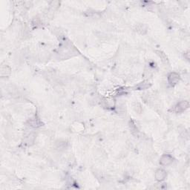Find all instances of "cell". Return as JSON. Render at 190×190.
Listing matches in <instances>:
<instances>
[{"label": "cell", "mask_w": 190, "mask_h": 190, "mask_svg": "<svg viewBox=\"0 0 190 190\" xmlns=\"http://www.w3.org/2000/svg\"><path fill=\"white\" fill-rule=\"evenodd\" d=\"M173 161L172 157L169 155H164V156H162V158H161V161H160V164L162 166H169Z\"/></svg>", "instance_id": "6da1fadb"}, {"label": "cell", "mask_w": 190, "mask_h": 190, "mask_svg": "<svg viewBox=\"0 0 190 190\" xmlns=\"http://www.w3.org/2000/svg\"><path fill=\"white\" fill-rule=\"evenodd\" d=\"M166 175H167V174H166V171L163 170V169H158L155 173V178L158 181H162L166 178Z\"/></svg>", "instance_id": "277c9868"}, {"label": "cell", "mask_w": 190, "mask_h": 190, "mask_svg": "<svg viewBox=\"0 0 190 190\" xmlns=\"http://www.w3.org/2000/svg\"><path fill=\"white\" fill-rule=\"evenodd\" d=\"M168 80H169V83L172 84V85H175V84L178 83V82L180 80V76L177 73L172 72L169 75Z\"/></svg>", "instance_id": "3957f363"}, {"label": "cell", "mask_w": 190, "mask_h": 190, "mask_svg": "<svg viewBox=\"0 0 190 190\" xmlns=\"http://www.w3.org/2000/svg\"><path fill=\"white\" fill-rule=\"evenodd\" d=\"M11 74V69L8 66H3L1 69V76L2 77H5V76L9 75Z\"/></svg>", "instance_id": "5b68a950"}, {"label": "cell", "mask_w": 190, "mask_h": 190, "mask_svg": "<svg viewBox=\"0 0 190 190\" xmlns=\"http://www.w3.org/2000/svg\"><path fill=\"white\" fill-rule=\"evenodd\" d=\"M189 106V103L188 101H181L178 103V105L176 106V112H183L186 109H187Z\"/></svg>", "instance_id": "7a4b0ae2"}]
</instances>
